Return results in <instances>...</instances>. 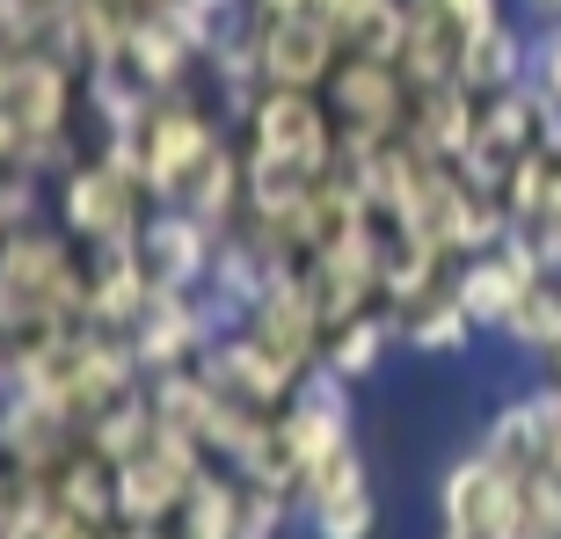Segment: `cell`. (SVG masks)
<instances>
[{
	"label": "cell",
	"instance_id": "cell-1",
	"mask_svg": "<svg viewBox=\"0 0 561 539\" xmlns=\"http://www.w3.org/2000/svg\"><path fill=\"white\" fill-rule=\"evenodd\" d=\"M88 277H95V249H81L51 211L8 227L0 233V343L22 351L51 329L88 321Z\"/></svg>",
	"mask_w": 561,
	"mask_h": 539
},
{
	"label": "cell",
	"instance_id": "cell-2",
	"mask_svg": "<svg viewBox=\"0 0 561 539\" xmlns=\"http://www.w3.org/2000/svg\"><path fill=\"white\" fill-rule=\"evenodd\" d=\"M227 131H233L227 110L211 103L205 88H175V95H153L139 125L117 131V139H103V146H110V153H125V161L146 175L153 205H183V190L197 183V168L219 153Z\"/></svg>",
	"mask_w": 561,
	"mask_h": 539
},
{
	"label": "cell",
	"instance_id": "cell-3",
	"mask_svg": "<svg viewBox=\"0 0 561 539\" xmlns=\"http://www.w3.org/2000/svg\"><path fill=\"white\" fill-rule=\"evenodd\" d=\"M51 219H59L81 249H95V255L103 249H131L139 227L153 219V190H146V175L125 161V153L95 146V153H81V161L51 183Z\"/></svg>",
	"mask_w": 561,
	"mask_h": 539
},
{
	"label": "cell",
	"instance_id": "cell-4",
	"mask_svg": "<svg viewBox=\"0 0 561 539\" xmlns=\"http://www.w3.org/2000/svg\"><path fill=\"white\" fill-rule=\"evenodd\" d=\"M335 131H343V153H373V146L409 139V110H416V81L401 59H365V51H343L321 88Z\"/></svg>",
	"mask_w": 561,
	"mask_h": 539
},
{
	"label": "cell",
	"instance_id": "cell-5",
	"mask_svg": "<svg viewBox=\"0 0 561 539\" xmlns=\"http://www.w3.org/2000/svg\"><path fill=\"white\" fill-rule=\"evenodd\" d=\"M211 467L205 445H190L183 431H153V445L146 452H131L125 467H117V525L125 532H146V525H168L175 511H183L190 481Z\"/></svg>",
	"mask_w": 561,
	"mask_h": 539
},
{
	"label": "cell",
	"instance_id": "cell-6",
	"mask_svg": "<svg viewBox=\"0 0 561 539\" xmlns=\"http://www.w3.org/2000/svg\"><path fill=\"white\" fill-rule=\"evenodd\" d=\"M547 153V103L533 88H503V95H481V117H474V146H467V161L459 175L474 190H496L511 183V168Z\"/></svg>",
	"mask_w": 561,
	"mask_h": 539
},
{
	"label": "cell",
	"instance_id": "cell-7",
	"mask_svg": "<svg viewBox=\"0 0 561 539\" xmlns=\"http://www.w3.org/2000/svg\"><path fill=\"white\" fill-rule=\"evenodd\" d=\"M299 532L307 539H373L379 532V489L365 445H343L335 459H321L299 489Z\"/></svg>",
	"mask_w": 561,
	"mask_h": 539
},
{
	"label": "cell",
	"instance_id": "cell-8",
	"mask_svg": "<svg viewBox=\"0 0 561 539\" xmlns=\"http://www.w3.org/2000/svg\"><path fill=\"white\" fill-rule=\"evenodd\" d=\"M227 335L219 307H211L205 291H168L153 285V307L139 313V329H131V351H139L146 379L161 372H190V365H205V351Z\"/></svg>",
	"mask_w": 561,
	"mask_h": 539
},
{
	"label": "cell",
	"instance_id": "cell-9",
	"mask_svg": "<svg viewBox=\"0 0 561 539\" xmlns=\"http://www.w3.org/2000/svg\"><path fill=\"white\" fill-rule=\"evenodd\" d=\"M437 518H445V532H459V539H511L518 474H503L481 445H467V452L437 474Z\"/></svg>",
	"mask_w": 561,
	"mask_h": 539
},
{
	"label": "cell",
	"instance_id": "cell-10",
	"mask_svg": "<svg viewBox=\"0 0 561 539\" xmlns=\"http://www.w3.org/2000/svg\"><path fill=\"white\" fill-rule=\"evenodd\" d=\"M547 277L540 249L525 241V233H511L503 249L489 255H467V263L453 270V291H459V307H467V321H474L481 335H503V321L518 313V299Z\"/></svg>",
	"mask_w": 561,
	"mask_h": 539
},
{
	"label": "cell",
	"instance_id": "cell-11",
	"mask_svg": "<svg viewBox=\"0 0 561 539\" xmlns=\"http://www.w3.org/2000/svg\"><path fill=\"white\" fill-rule=\"evenodd\" d=\"M255 59H263V88H307L321 95L343 59V44L321 15H255Z\"/></svg>",
	"mask_w": 561,
	"mask_h": 539
},
{
	"label": "cell",
	"instance_id": "cell-12",
	"mask_svg": "<svg viewBox=\"0 0 561 539\" xmlns=\"http://www.w3.org/2000/svg\"><path fill=\"white\" fill-rule=\"evenodd\" d=\"M131 249L153 270V285H168V291H205L211 270H219V233L205 219H190L183 205H153V219L139 227Z\"/></svg>",
	"mask_w": 561,
	"mask_h": 539
},
{
	"label": "cell",
	"instance_id": "cell-13",
	"mask_svg": "<svg viewBox=\"0 0 561 539\" xmlns=\"http://www.w3.org/2000/svg\"><path fill=\"white\" fill-rule=\"evenodd\" d=\"M117 59H125L131 73H139L146 95H175V88H197V73H205V59L190 51V37L161 15V8H153V15H139V22L125 30Z\"/></svg>",
	"mask_w": 561,
	"mask_h": 539
},
{
	"label": "cell",
	"instance_id": "cell-14",
	"mask_svg": "<svg viewBox=\"0 0 561 539\" xmlns=\"http://www.w3.org/2000/svg\"><path fill=\"white\" fill-rule=\"evenodd\" d=\"M249 511H255L249 481L211 459L205 474L190 481V496H183V511L168 518V532H175V539H241V532H249Z\"/></svg>",
	"mask_w": 561,
	"mask_h": 539
},
{
	"label": "cell",
	"instance_id": "cell-15",
	"mask_svg": "<svg viewBox=\"0 0 561 539\" xmlns=\"http://www.w3.org/2000/svg\"><path fill=\"white\" fill-rule=\"evenodd\" d=\"M183 211H190V219H205L219 241H227L233 227H249V153H241L233 131L219 139V153L197 168V183L183 190Z\"/></svg>",
	"mask_w": 561,
	"mask_h": 539
},
{
	"label": "cell",
	"instance_id": "cell-16",
	"mask_svg": "<svg viewBox=\"0 0 561 539\" xmlns=\"http://www.w3.org/2000/svg\"><path fill=\"white\" fill-rule=\"evenodd\" d=\"M146 307H153V270L139 263V249H103L95 255V277H88V321L131 335Z\"/></svg>",
	"mask_w": 561,
	"mask_h": 539
},
{
	"label": "cell",
	"instance_id": "cell-17",
	"mask_svg": "<svg viewBox=\"0 0 561 539\" xmlns=\"http://www.w3.org/2000/svg\"><path fill=\"white\" fill-rule=\"evenodd\" d=\"M401 351V313L394 307H373V313H357V321H343V329L329 335V365L335 379H351V387H373L387 365H394Z\"/></svg>",
	"mask_w": 561,
	"mask_h": 539
},
{
	"label": "cell",
	"instance_id": "cell-18",
	"mask_svg": "<svg viewBox=\"0 0 561 539\" xmlns=\"http://www.w3.org/2000/svg\"><path fill=\"white\" fill-rule=\"evenodd\" d=\"M525 66H533V22L511 15L503 30H481L459 51V88L474 95H503V88H525Z\"/></svg>",
	"mask_w": 561,
	"mask_h": 539
},
{
	"label": "cell",
	"instance_id": "cell-19",
	"mask_svg": "<svg viewBox=\"0 0 561 539\" xmlns=\"http://www.w3.org/2000/svg\"><path fill=\"white\" fill-rule=\"evenodd\" d=\"M474 343H481V329L467 321L459 291H437V299H423V307L401 313V351L409 357H467Z\"/></svg>",
	"mask_w": 561,
	"mask_h": 539
},
{
	"label": "cell",
	"instance_id": "cell-20",
	"mask_svg": "<svg viewBox=\"0 0 561 539\" xmlns=\"http://www.w3.org/2000/svg\"><path fill=\"white\" fill-rule=\"evenodd\" d=\"M474 445L496 459L503 474H518V481H525V474H540V409H533V387L503 401V409L474 431Z\"/></svg>",
	"mask_w": 561,
	"mask_h": 539
},
{
	"label": "cell",
	"instance_id": "cell-21",
	"mask_svg": "<svg viewBox=\"0 0 561 539\" xmlns=\"http://www.w3.org/2000/svg\"><path fill=\"white\" fill-rule=\"evenodd\" d=\"M161 15L190 37L197 59H211V51H227L233 37H249V30H255V0H168Z\"/></svg>",
	"mask_w": 561,
	"mask_h": 539
},
{
	"label": "cell",
	"instance_id": "cell-22",
	"mask_svg": "<svg viewBox=\"0 0 561 539\" xmlns=\"http://www.w3.org/2000/svg\"><path fill=\"white\" fill-rule=\"evenodd\" d=\"M496 343H511V351H518V357H533V365L561 351V270H547L540 285L525 291V299H518V313L503 321V335H496Z\"/></svg>",
	"mask_w": 561,
	"mask_h": 539
},
{
	"label": "cell",
	"instance_id": "cell-23",
	"mask_svg": "<svg viewBox=\"0 0 561 539\" xmlns=\"http://www.w3.org/2000/svg\"><path fill=\"white\" fill-rule=\"evenodd\" d=\"M153 431H161V415H153V387H139V394H125V401H110L95 423H88V445L110 459V467H125L131 452H146L153 445Z\"/></svg>",
	"mask_w": 561,
	"mask_h": 539
},
{
	"label": "cell",
	"instance_id": "cell-24",
	"mask_svg": "<svg viewBox=\"0 0 561 539\" xmlns=\"http://www.w3.org/2000/svg\"><path fill=\"white\" fill-rule=\"evenodd\" d=\"M525 88L561 103V22H533V66H525Z\"/></svg>",
	"mask_w": 561,
	"mask_h": 539
},
{
	"label": "cell",
	"instance_id": "cell-25",
	"mask_svg": "<svg viewBox=\"0 0 561 539\" xmlns=\"http://www.w3.org/2000/svg\"><path fill=\"white\" fill-rule=\"evenodd\" d=\"M533 409H540V467L561 474V387L533 379Z\"/></svg>",
	"mask_w": 561,
	"mask_h": 539
},
{
	"label": "cell",
	"instance_id": "cell-26",
	"mask_svg": "<svg viewBox=\"0 0 561 539\" xmlns=\"http://www.w3.org/2000/svg\"><path fill=\"white\" fill-rule=\"evenodd\" d=\"M437 8H445V15H453L467 37H481V30H503V22L518 15L511 0H437Z\"/></svg>",
	"mask_w": 561,
	"mask_h": 539
},
{
	"label": "cell",
	"instance_id": "cell-27",
	"mask_svg": "<svg viewBox=\"0 0 561 539\" xmlns=\"http://www.w3.org/2000/svg\"><path fill=\"white\" fill-rule=\"evenodd\" d=\"M525 22H561V0H518Z\"/></svg>",
	"mask_w": 561,
	"mask_h": 539
},
{
	"label": "cell",
	"instance_id": "cell-28",
	"mask_svg": "<svg viewBox=\"0 0 561 539\" xmlns=\"http://www.w3.org/2000/svg\"><path fill=\"white\" fill-rule=\"evenodd\" d=\"M110 8H125V15H153V8H168V0H110Z\"/></svg>",
	"mask_w": 561,
	"mask_h": 539
},
{
	"label": "cell",
	"instance_id": "cell-29",
	"mask_svg": "<svg viewBox=\"0 0 561 539\" xmlns=\"http://www.w3.org/2000/svg\"><path fill=\"white\" fill-rule=\"evenodd\" d=\"M540 379H547V387H561V351H554V357H540Z\"/></svg>",
	"mask_w": 561,
	"mask_h": 539
},
{
	"label": "cell",
	"instance_id": "cell-30",
	"mask_svg": "<svg viewBox=\"0 0 561 539\" xmlns=\"http://www.w3.org/2000/svg\"><path fill=\"white\" fill-rule=\"evenodd\" d=\"M125 539H175L168 525H146V532H125Z\"/></svg>",
	"mask_w": 561,
	"mask_h": 539
},
{
	"label": "cell",
	"instance_id": "cell-31",
	"mask_svg": "<svg viewBox=\"0 0 561 539\" xmlns=\"http://www.w3.org/2000/svg\"><path fill=\"white\" fill-rule=\"evenodd\" d=\"M0 233H8V219H0Z\"/></svg>",
	"mask_w": 561,
	"mask_h": 539
}]
</instances>
